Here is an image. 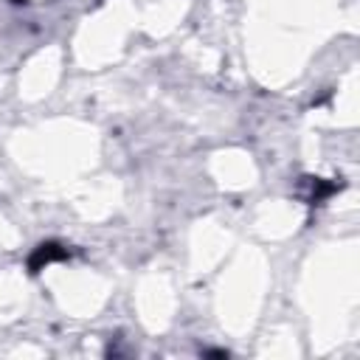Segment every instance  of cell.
Instances as JSON below:
<instances>
[{"label":"cell","mask_w":360,"mask_h":360,"mask_svg":"<svg viewBox=\"0 0 360 360\" xmlns=\"http://www.w3.org/2000/svg\"><path fill=\"white\" fill-rule=\"evenodd\" d=\"M68 256V250L59 245V242H42L34 253H31V259H28V267H31V273H37V270H42V264H51V262H59V259H65Z\"/></svg>","instance_id":"cell-1"}]
</instances>
